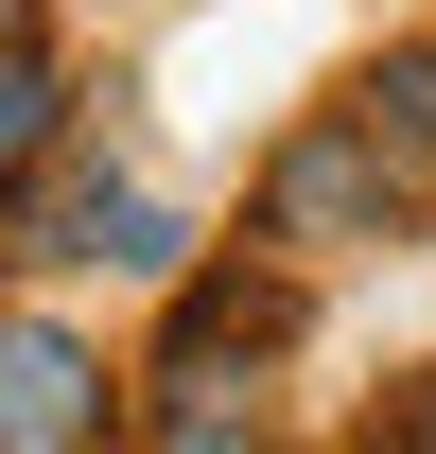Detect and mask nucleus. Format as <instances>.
I'll list each match as a JSON object with an SVG mask.
<instances>
[{
	"label": "nucleus",
	"instance_id": "nucleus-3",
	"mask_svg": "<svg viewBox=\"0 0 436 454\" xmlns=\"http://www.w3.org/2000/svg\"><path fill=\"white\" fill-rule=\"evenodd\" d=\"M53 245H35V262H105V280H175V262H192V227L158 210V192H140V175H70L53 210Z\"/></svg>",
	"mask_w": 436,
	"mask_h": 454
},
{
	"label": "nucleus",
	"instance_id": "nucleus-6",
	"mask_svg": "<svg viewBox=\"0 0 436 454\" xmlns=\"http://www.w3.org/2000/svg\"><path fill=\"white\" fill-rule=\"evenodd\" d=\"M0 262H18V192H0Z\"/></svg>",
	"mask_w": 436,
	"mask_h": 454
},
{
	"label": "nucleus",
	"instance_id": "nucleus-4",
	"mask_svg": "<svg viewBox=\"0 0 436 454\" xmlns=\"http://www.w3.org/2000/svg\"><path fill=\"white\" fill-rule=\"evenodd\" d=\"M53 158H70V88L0 35V192H18V175H53Z\"/></svg>",
	"mask_w": 436,
	"mask_h": 454
},
{
	"label": "nucleus",
	"instance_id": "nucleus-7",
	"mask_svg": "<svg viewBox=\"0 0 436 454\" xmlns=\"http://www.w3.org/2000/svg\"><path fill=\"white\" fill-rule=\"evenodd\" d=\"M18 18H35V0H0V35H18Z\"/></svg>",
	"mask_w": 436,
	"mask_h": 454
},
{
	"label": "nucleus",
	"instance_id": "nucleus-1",
	"mask_svg": "<svg viewBox=\"0 0 436 454\" xmlns=\"http://www.w3.org/2000/svg\"><path fill=\"white\" fill-rule=\"evenodd\" d=\"M401 210H419V175L384 158L367 122H315L262 175V245H401Z\"/></svg>",
	"mask_w": 436,
	"mask_h": 454
},
{
	"label": "nucleus",
	"instance_id": "nucleus-5",
	"mask_svg": "<svg viewBox=\"0 0 436 454\" xmlns=\"http://www.w3.org/2000/svg\"><path fill=\"white\" fill-rule=\"evenodd\" d=\"M349 122H367L401 175H436V53H384L367 88H349Z\"/></svg>",
	"mask_w": 436,
	"mask_h": 454
},
{
	"label": "nucleus",
	"instance_id": "nucleus-2",
	"mask_svg": "<svg viewBox=\"0 0 436 454\" xmlns=\"http://www.w3.org/2000/svg\"><path fill=\"white\" fill-rule=\"evenodd\" d=\"M88 437H122L105 349L53 333V315H0V454H88Z\"/></svg>",
	"mask_w": 436,
	"mask_h": 454
}]
</instances>
